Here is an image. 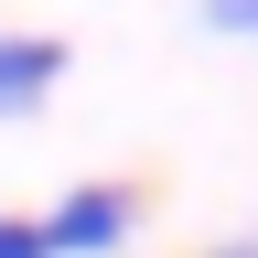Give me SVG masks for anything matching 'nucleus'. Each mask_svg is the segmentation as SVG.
<instances>
[{
  "mask_svg": "<svg viewBox=\"0 0 258 258\" xmlns=\"http://www.w3.org/2000/svg\"><path fill=\"white\" fill-rule=\"evenodd\" d=\"M118 237H129V194H118V183H76V194L43 215V247H54V258H118Z\"/></svg>",
  "mask_w": 258,
  "mask_h": 258,
  "instance_id": "f257e3e1",
  "label": "nucleus"
},
{
  "mask_svg": "<svg viewBox=\"0 0 258 258\" xmlns=\"http://www.w3.org/2000/svg\"><path fill=\"white\" fill-rule=\"evenodd\" d=\"M64 86V43L54 32H0V118H32Z\"/></svg>",
  "mask_w": 258,
  "mask_h": 258,
  "instance_id": "f03ea898",
  "label": "nucleus"
},
{
  "mask_svg": "<svg viewBox=\"0 0 258 258\" xmlns=\"http://www.w3.org/2000/svg\"><path fill=\"white\" fill-rule=\"evenodd\" d=\"M0 258H54V247H43V226H32V215H0Z\"/></svg>",
  "mask_w": 258,
  "mask_h": 258,
  "instance_id": "7ed1b4c3",
  "label": "nucleus"
},
{
  "mask_svg": "<svg viewBox=\"0 0 258 258\" xmlns=\"http://www.w3.org/2000/svg\"><path fill=\"white\" fill-rule=\"evenodd\" d=\"M205 22H215V32H247V43H258V0H205Z\"/></svg>",
  "mask_w": 258,
  "mask_h": 258,
  "instance_id": "20e7f679",
  "label": "nucleus"
},
{
  "mask_svg": "<svg viewBox=\"0 0 258 258\" xmlns=\"http://www.w3.org/2000/svg\"><path fill=\"white\" fill-rule=\"evenodd\" d=\"M205 258H258V237H226V247H205Z\"/></svg>",
  "mask_w": 258,
  "mask_h": 258,
  "instance_id": "39448f33",
  "label": "nucleus"
}]
</instances>
